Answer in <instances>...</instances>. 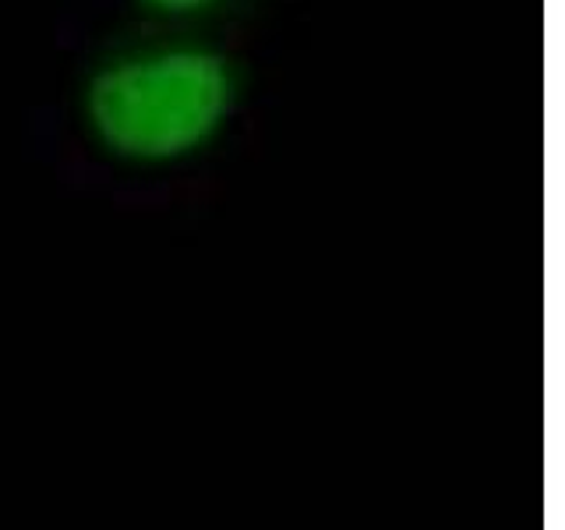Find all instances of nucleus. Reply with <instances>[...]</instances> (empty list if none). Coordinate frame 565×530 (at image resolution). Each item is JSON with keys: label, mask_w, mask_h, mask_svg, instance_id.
Returning <instances> with one entry per match:
<instances>
[{"label": "nucleus", "mask_w": 565, "mask_h": 530, "mask_svg": "<svg viewBox=\"0 0 565 530\" xmlns=\"http://www.w3.org/2000/svg\"><path fill=\"white\" fill-rule=\"evenodd\" d=\"M237 96V67L226 53L170 40L103 61L85 82L82 114L106 156L135 167H170L223 135Z\"/></svg>", "instance_id": "1"}, {"label": "nucleus", "mask_w": 565, "mask_h": 530, "mask_svg": "<svg viewBox=\"0 0 565 530\" xmlns=\"http://www.w3.org/2000/svg\"><path fill=\"white\" fill-rule=\"evenodd\" d=\"M138 4L152 14H159V18H173V22H181V18H199V14L216 11L223 0H138Z\"/></svg>", "instance_id": "2"}]
</instances>
